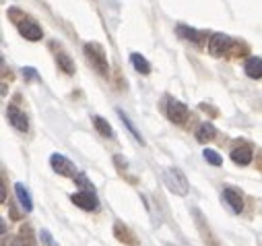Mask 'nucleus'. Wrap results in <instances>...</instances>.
<instances>
[{
    "instance_id": "obj_1",
    "label": "nucleus",
    "mask_w": 262,
    "mask_h": 246,
    "mask_svg": "<svg viewBox=\"0 0 262 246\" xmlns=\"http://www.w3.org/2000/svg\"><path fill=\"white\" fill-rule=\"evenodd\" d=\"M83 54L87 58V63L91 65L93 71H97V75L101 77H107L110 75V65H107V56H105V50L101 48V44L97 42H89L83 46Z\"/></svg>"
},
{
    "instance_id": "obj_2",
    "label": "nucleus",
    "mask_w": 262,
    "mask_h": 246,
    "mask_svg": "<svg viewBox=\"0 0 262 246\" xmlns=\"http://www.w3.org/2000/svg\"><path fill=\"white\" fill-rule=\"evenodd\" d=\"M163 182L165 187L173 193V195H180V197H186L188 195V180L186 176L178 170V168H169L163 172Z\"/></svg>"
},
{
    "instance_id": "obj_3",
    "label": "nucleus",
    "mask_w": 262,
    "mask_h": 246,
    "mask_svg": "<svg viewBox=\"0 0 262 246\" xmlns=\"http://www.w3.org/2000/svg\"><path fill=\"white\" fill-rule=\"evenodd\" d=\"M165 114H167V118L173 122V125H184V122L188 120L190 110H188V106L182 104L180 99L169 97V99H167V106H165Z\"/></svg>"
},
{
    "instance_id": "obj_4",
    "label": "nucleus",
    "mask_w": 262,
    "mask_h": 246,
    "mask_svg": "<svg viewBox=\"0 0 262 246\" xmlns=\"http://www.w3.org/2000/svg\"><path fill=\"white\" fill-rule=\"evenodd\" d=\"M17 29H19V33H21L25 39H29V42H39V39L43 37L41 27H39L37 21H33L31 17L19 19V21H17Z\"/></svg>"
},
{
    "instance_id": "obj_5",
    "label": "nucleus",
    "mask_w": 262,
    "mask_h": 246,
    "mask_svg": "<svg viewBox=\"0 0 262 246\" xmlns=\"http://www.w3.org/2000/svg\"><path fill=\"white\" fill-rule=\"evenodd\" d=\"M233 48V39L225 33H215L211 39H209V54L219 58V56H225L229 54V50Z\"/></svg>"
},
{
    "instance_id": "obj_6",
    "label": "nucleus",
    "mask_w": 262,
    "mask_h": 246,
    "mask_svg": "<svg viewBox=\"0 0 262 246\" xmlns=\"http://www.w3.org/2000/svg\"><path fill=\"white\" fill-rule=\"evenodd\" d=\"M71 201L79 207V209H83V211H97L99 209V199H97V195L93 193V189L91 191H81V193H75L73 197H71Z\"/></svg>"
},
{
    "instance_id": "obj_7",
    "label": "nucleus",
    "mask_w": 262,
    "mask_h": 246,
    "mask_svg": "<svg viewBox=\"0 0 262 246\" xmlns=\"http://www.w3.org/2000/svg\"><path fill=\"white\" fill-rule=\"evenodd\" d=\"M50 166H52L54 172H58L60 176H71V178L77 176V166H75L69 157H64V155H60V153H54V155L50 157Z\"/></svg>"
},
{
    "instance_id": "obj_8",
    "label": "nucleus",
    "mask_w": 262,
    "mask_h": 246,
    "mask_svg": "<svg viewBox=\"0 0 262 246\" xmlns=\"http://www.w3.org/2000/svg\"><path fill=\"white\" fill-rule=\"evenodd\" d=\"M7 118L11 122V127L17 129L19 133H27L29 131V118L17 108V106H9L7 108Z\"/></svg>"
},
{
    "instance_id": "obj_9",
    "label": "nucleus",
    "mask_w": 262,
    "mask_h": 246,
    "mask_svg": "<svg viewBox=\"0 0 262 246\" xmlns=\"http://www.w3.org/2000/svg\"><path fill=\"white\" fill-rule=\"evenodd\" d=\"M223 201L227 203V207L233 211V213H242L244 211V197L235 191V189H223Z\"/></svg>"
},
{
    "instance_id": "obj_10",
    "label": "nucleus",
    "mask_w": 262,
    "mask_h": 246,
    "mask_svg": "<svg viewBox=\"0 0 262 246\" xmlns=\"http://www.w3.org/2000/svg\"><path fill=\"white\" fill-rule=\"evenodd\" d=\"M114 236L120 240V242H124V244H128V246H139V238L130 232L122 221H116L114 223Z\"/></svg>"
},
{
    "instance_id": "obj_11",
    "label": "nucleus",
    "mask_w": 262,
    "mask_h": 246,
    "mask_svg": "<svg viewBox=\"0 0 262 246\" xmlns=\"http://www.w3.org/2000/svg\"><path fill=\"white\" fill-rule=\"evenodd\" d=\"M252 157H254V153H252V147H248V145L235 147V149L231 151V159H233V163H237V166H250V163H252Z\"/></svg>"
},
{
    "instance_id": "obj_12",
    "label": "nucleus",
    "mask_w": 262,
    "mask_h": 246,
    "mask_svg": "<svg viewBox=\"0 0 262 246\" xmlns=\"http://www.w3.org/2000/svg\"><path fill=\"white\" fill-rule=\"evenodd\" d=\"M244 71L250 79H262V58L260 56H250L244 65Z\"/></svg>"
},
{
    "instance_id": "obj_13",
    "label": "nucleus",
    "mask_w": 262,
    "mask_h": 246,
    "mask_svg": "<svg viewBox=\"0 0 262 246\" xmlns=\"http://www.w3.org/2000/svg\"><path fill=\"white\" fill-rule=\"evenodd\" d=\"M54 56H56V63H58L60 71H64L67 75H75V63H73V58L67 52H64L62 48H58Z\"/></svg>"
},
{
    "instance_id": "obj_14",
    "label": "nucleus",
    "mask_w": 262,
    "mask_h": 246,
    "mask_svg": "<svg viewBox=\"0 0 262 246\" xmlns=\"http://www.w3.org/2000/svg\"><path fill=\"white\" fill-rule=\"evenodd\" d=\"M15 193H17V199H19V203H21L23 211H25V213H29V211L33 209V199H31L29 191L25 189V184L17 182V184H15Z\"/></svg>"
},
{
    "instance_id": "obj_15",
    "label": "nucleus",
    "mask_w": 262,
    "mask_h": 246,
    "mask_svg": "<svg viewBox=\"0 0 262 246\" xmlns=\"http://www.w3.org/2000/svg\"><path fill=\"white\" fill-rule=\"evenodd\" d=\"M176 33H178L182 39L192 42V44H201L203 37H205L201 31H196V29H192V27H188V25H178V27H176Z\"/></svg>"
},
{
    "instance_id": "obj_16",
    "label": "nucleus",
    "mask_w": 262,
    "mask_h": 246,
    "mask_svg": "<svg viewBox=\"0 0 262 246\" xmlns=\"http://www.w3.org/2000/svg\"><path fill=\"white\" fill-rule=\"evenodd\" d=\"M215 137H217V129L211 125V122H203V125L196 129V141H201V143L213 141Z\"/></svg>"
},
{
    "instance_id": "obj_17",
    "label": "nucleus",
    "mask_w": 262,
    "mask_h": 246,
    "mask_svg": "<svg viewBox=\"0 0 262 246\" xmlns=\"http://www.w3.org/2000/svg\"><path fill=\"white\" fill-rule=\"evenodd\" d=\"M91 120H93L95 131H97L101 137H107V139H114V137H116V133H114L112 125H110V122H107L105 118H101V116H93Z\"/></svg>"
},
{
    "instance_id": "obj_18",
    "label": "nucleus",
    "mask_w": 262,
    "mask_h": 246,
    "mask_svg": "<svg viewBox=\"0 0 262 246\" xmlns=\"http://www.w3.org/2000/svg\"><path fill=\"white\" fill-rule=\"evenodd\" d=\"M130 63H133V67L141 73V75H149L151 73V63L143 56V54H139V52H133L130 54Z\"/></svg>"
},
{
    "instance_id": "obj_19",
    "label": "nucleus",
    "mask_w": 262,
    "mask_h": 246,
    "mask_svg": "<svg viewBox=\"0 0 262 246\" xmlns=\"http://www.w3.org/2000/svg\"><path fill=\"white\" fill-rule=\"evenodd\" d=\"M118 116H120V120L124 122V127H126V129L130 131V135L135 137V141H139L141 145H145V139H143V137H141V133H139V131L135 129V125H133V122H130V118H128V116H126V114H124L122 110H118Z\"/></svg>"
},
{
    "instance_id": "obj_20",
    "label": "nucleus",
    "mask_w": 262,
    "mask_h": 246,
    "mask_svg": "<svg viewBox=\"0 0 262 246\" xmlns=\"http://www.w3.org/2000/svg\"><path fill=\"white\" fill-rule=\"evenodd\" d=\"M203 157H205L211 166H221V163H223L221 155H219L217 151H213V149H205V151H203Z\"/></svg>"
},
{
    "instance_id": "obj_21",
    "label": "nucleus",
    "mask_w": 262,
    "mask_h": 246,
    "mask_svg": "<svg viewBox=\"0 0 262 246\" xmlns=\"http://www.w3.org/2000/svg\"><path fill=\"white\" fill-rule=\"evenodd\" d=\"M75 184H77V187H81V189H85V191H91V189H93V184L89 182V178H87L83 172H77V176H75Z\"/></svg>"
},
{
    "instance_id": "obj_22",
    "label": "nucleus",
    "mask_w": 262,
    "mask_h": 246,
    "mask_svg": "<svg viewBox=\"0 0 262 246\" xmlns=\"http://www.w3.org/2000/svg\"><path fill=\"white\" fill-rule=\"evenodd\" d=\"M39 240H41L46 246H58V244L54 242V238H52V234H50L48 230H41V232H39Z\"/></svg>"
},
{
    "instance_id": "obj_23",
    "label": "nucleus",
    "mask_w": 262,
    "mask_h": 246,
    "mask_svg": "<svg viewBox=\"0 0 262 246\" xmlns=\"http://www.w3.org/2000/svg\"><path fill=\"white\" fill-rule=\"evenodd\" d=\"M23 77H27V79H35V77H37V75H35V69H31V67L23 69Z\"/></svg>"
},
{
    "instance_id": "obj_24",
    "label": "nucleus",
    "mask_w": 262,
    "mask_h": 246,
    "mask_svg": "<svg viewBox=\"0 0 262 246\" xmlns=\"http://www.w3.org/2000/svg\"><path fill=\"white\" fill-rule=\"evenodd\" d=\"M258 168H260V170H262V157H260V161H258Z\"/></svg>"
}]
</instances>
